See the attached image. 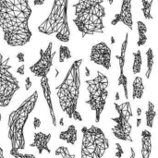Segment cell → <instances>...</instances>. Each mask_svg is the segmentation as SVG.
Listing matches in <instances>:
<instances>
[{
  "label": "cell",
  "instance_id": "8d00e7d4",
  "mask_svg": "<svg viewBox=\"0 0 158 158\" xmlns=\"http://www.w3.org/2000/svg\"><path fill=\"white\" fill-rule=\"evenodd\" d=\"M85 71H86V73H85V75L88 77V76H90V71H89V69H88V68L87 67H85Z\"/></svg>",
  "mask_w": 158,
  "mask_h": 158
},
{
  "label": "cell",
  "instance_id": "6da1fadb",
  "mask_svg": "<svg viewBox=\"0 0 158 158\" xmlns=\"http://www.w3.org/2000/svg\"><path fill=\"white\" fill-rule=\"evenodd\" d=\"M31 13L29 0H0V30L7 45L21 47L31 41Z\"/></svg>",
  "mask_w": 158,
  "mask_h": 158
},
{
  "label": "cell",
  "instance_id": "ba28073f",
  "mask_svg": "<svg viewBox=\"0 0 158 158\" xmlns=\"http://www.w3.org/2000/svg\"><path fill=\"white\" fill-rule=\"evenodd\" d=\"M9 57L4 58L0 52V107H6L19 90L18 79L10 71Z\"/></svg>",
  "mask_w": 158,
  "mask_h": 158
},
{
  "label": "cell",
  "instance_id": "7402d4cb",
  "mask_svg": "<svg viewBox=\"0 0 158 158\" xmlns=\"http://www.w3.org/2000/svg\"><path fill=\"white\" fill-rule=\"evenodd\" d=\"M154 0H142V11L143 13V17L145 18V19H153V16L151 14V9H152V6H153Z\"/></svg>",
  "mask_w": 158,
  "mask_h": 158
},
{
  "label": "cell",
  "instance_id": "f1b7e54d",
  "mask_svg": "<svg viewBox=\"0 0 158 158\" xmlns=\"http://www.w3.org/2000/svg\"><path fill=\"white\" fill-rule=\"evenodd\" d=\"M17 73L18 74H19V75H21V76H23L24 74H25V65L24 64H22V65H20L18 69H17Z\"/></svg>",
  "mask_w": 158,
  "mask_h": 158
},
{
  "label": "cell",
  "instance_id": "603a6c76",
  "mask_svg": "<svg viewBox=\"0 0 158 158\" xmlns=\"http://www.w3.org/2000/svg\"><path fill=\"white\" fill-rule=\"evenodd\" d=\"M146 57H147V70L145 73V76L147 79H150L151 77V73L153 70V66H154V51L151 47L148 48V50L146 51Z\"/></svg>",
  "mask_w": 158,
  "mask_h": 158
},
{
  "label": "cell",
  "instance_id": "4fadbf2b",
  "mask_svg": "<svg viewBox=\"0 0 158 158\" xmlns=\"http://www.w3.org/2000/svg\"><path fill=\"white\" fill-rule=\"evenodd\" d=\"M131 3L132 0H122L121 7L119 13L116 14L111 20V25L115 26L119 22H122L131 31L133 30V20L131 12Z\"/></svg>",
  "mask_w": 158,
  "mask_h": 158
},
{
  "label": "cell",
  "instance_id": "e0dca14e",
  "mask_svg": "<svg viewBox=\"0 0 158 158\" xmlns=\"http://www.w3.org/2000/svg\"><path fill=\"white\" fill-rule=\"evenodd\" d=\"M59 139L66 142L69 144L75 145L78 141V131L74 125H69L66 131H62L59 133Z\"/></svg>",
  "mask_w": 158,
  "mask_h": 158
},
{
  "label": "cell",
  "instance_id": "83f0119b",
  "mask_svg": "<svg viewBox=\"0 0 158 158\" xmlns=\"http://www.w3.org/2000/svg\"><path fill=\"white\" fill-rule=\"evenodd\" d=\"M31 86H32V82L31 81V78L30 77H27L25 79V90L26 91H29Z\"/></svg>",
  "mask_w": 158,
  "mask_h": 158
},
{
  "label": "cell",
  "instance_id": "9a60e30c",
  "mask_svg": "<svg viewBox=\"0 0 158 158\" xmlns=\"http://www.w3.org/2000/svg\"><path fill=\"white\" fill-rule=\"evenodd\" d=\"M40 84H41V87H42V90H43L44 97V99H45L46 105H47L48 109H49V113H50L51 119H52V124H53L54 127H56L57 123H56V114H55L54 107H53L52 97H51V88H50L48 77L41 78V80H40Z\"/></svg>",
  "mask_w": 158,
  "mask_h": 158
},
{
  "label": "cell",
  "instance_id": "484cf974",
  "mask_svg": "<svg viewBox=\"0 0 158 158\" xmlns=\"http://www.w3.org/2000/svg\"><path fill=\"white\" fill-rule=\"evenodd\" d=\"M9 154L14 158H36V156L32 154H23L18 150H11L10 149Z\"/></svg>",
  "mask_w": 158,
  "mask_h": 158
},
{
  "label": "cell",
  "instance_id": "44dd1931",
  "mask_svg": "<svg viewBox=\"0 0 158 158\" xmlns=\"http://www.w3.org/2000/svg\"><path fill=\"white\" fill-rule=\"evenodd\" d=\"M156 116V112L155 110V105L149 101L148 102V108L145 112V117H146V126L148 128H153L154 126V120Z\"/></svg>",
  "mask_w": 158,
  "mask_h": 158
},
{
  "label": "cell",
  "instance_id": "9c48e42d",
  "mask_svg": "<svg viewBox=\"0 0 158 158\" xmlns=\"http://www.w3.org/2000/svg\"><path fill=\"white\" fill-rule=\"evenodd\" d=\"M114 106L118 114V117L111 118V120L115 122V125L111 128L113 135L120 141L132 143V126L131 124V118L133 117V113L131 102L127 100L120 105L115 102Z\"/></svg>",
  "mask_w": 158,
  "mask_h": 158
},
{
  "label": "cell",
  "instance_id": "d590c367",
  "mask_svg": "<svg viewBox=\"0 0 158 158\" xmlns=\"http://www.w3.org/2000/svg\"><path fill=\"white\" fill-rule=\"evenodd\" d=\"M136 112H137V116H138V117H140V116L142 115V109H141L140 107H138V108L136 109Z\"/></svg>",
  "mask_w": 158,
  "mask_h": 158
},
{
  "label": "cell",
  "instance_id": "1f68e13d",
  "mask_svg": "<svg viewBox=\"0 0 158 158\" xmlns=\"http://www.w3.org/2000/svg\"><path fill=\"white\" fill-rule=\"evenodd\" d=\"M45 0H33L34 6H43L44 4Z\"/></svg>",
  "mask_w": 158,
  "mask_h": 158
},
{
  "label": "cell",
  "instance_id": "5bb4252c",
  "mask_svg": "<svg viewBox=\"0 0 158 158\" xmlns=\"http://www.w3.org/2000/svg\"><path fill=\"white\" fill-rule=\"evenodd\" d=\"M51 133H44L42 131L33 133V141L30 144L31 147H34L37 149L39 155H42L44 151L47 152V154H51V149L49 148V143L51 140Z\"/></svg>",
  "mask_w": 158,
  "mask_h": 158
},
{
  "label": "cell",
  "instance_id": "74e56055",
  "mask_svg": "<svg viewBox=\"0 0 158 158\" xmlns=\"http://www.w3.org/2000/svg\"><path fill=\"white\" fill-rule=\"evenodd\" d=\"M59 124H60L62 127L64 126V120H63V118H60V120H59Z\"/></svg>",
  "mask_w": 158,
  "mask_h": 158
},
{
  "label": "cell",
  "instance_id": "f546056e",
  "mask_svg": "<svg viewBox=\"0 0 158 158\" xmlns=\"http://www.w3.org/2000/svg\"><path fill=\"white\" fill-rule=\"evenodd\" d=\"M41 124H42V122H41V120H40V118H33V128L36 130V129H38L40 126H41Z\"/></svg>",
  "mask_w": 158,
  "mask_h": 158
},
{
  "label": "cell",
  "instance_id": "d4e9b609",
  "mask_svg": "<svg viewBox=\"0 0 158 158\" xmlns=\"http://www.w3.org/2000/svg\"><path fill=\"white\" fill-rule=\"evenodd\" d=\"M55 155L56 156H61L62 158H76L75 155H71L66 146H60L55 151Z\"/></svg>",
  "mask_w": 158,
  "mask_h": 158
},
{
  "label": "cell",
  "instance_id": "7a4b0ae2",
  "mask_svg": "<svg viewBox=\"0 0 158 158\" xmlns=\"http://www.w3.org/2000/svg\"><path fill=\"white\" fill-rule=\"evenodd\" d=\"M82 59L75 60L68 70L63 81L56 87V95L61 110L69 119L82 121V117L78 111V101L81 89V66Z\"/></svg>",
  "mask_w": 158,
  "mask_h": 158
},
{
  "label": "cell",
  "instance_id": "3957f363",
  "mask_svg": "<svg viewBox=\"0 0 158 158\" xmlns=\"http://www.w3.org/2000/svg\"><path fill=\"white\" fill-rule=\"evenodd\" d=\"M73 7L75 9L73 22L82 38L105 32L104 0H79Z\"/></svg>",
  "mask_w": 158,
  "mask_h": 158
},
{
  "label": "cell",
  "instance_id": "8fae6325",
  "mask_svg": "<svg viewBox=\"0 0 158 158\" xmlns=\"http://www.w3.org/2000/svg\"><path fill=\"white\" fill-rule=\"evenodd\" d=\"M111 48L105 42H100L92 46L90 60L106 70H109L111 69Z\"/></svg>",
  "mask_w": 158,
  "mask_h": 158
},
{
  "label": "cell",
  "instance_id": "e575fe53",
  "mask_svg": "<svg viewBox=\"0 0 158 158\" xmlns=\"http://www.w3.org/2000/svg\"><path fill=\"white\" fill-rule=\"evenodd\" d=\"M0 158H5L4 156V150H3V148L0 146Z\"/></svg>",
  "mask_w": 158,
  "mask_h": 158
},
{
  "label": "cell",
  "instance_id": "cb8c5ba5",
  "mask_svg": "<svg viewBox=\"0 0 158 158\" xmlns=\"http://www.w3.org/2000/svg\"><path fill=\"white\" fill-rule=\"evenodd\" d=\"M59 63H64L66 60L71 58V51L67 45H60L59 46Z\"/></svg>",
  "mask_w": 158,
  "mask_h": 158
},
{
  "label": "cell",
  "instance_id": "d6986e66",
  "mask_svg": "<svg viewBox=\"0 0 158 158\" xmlns=\"http://www.w3.org/2000/svg\"><path fill=\"white\" fill-rule=\"evenodd\" d=\"M137 29H138V33H139V39L137 41V45L139 47L143 46L146 42H147V27L146 24L141 20L137 21Z\"/></svg>",
  "mask_w": 158,
  "mask_h": 158
},
{
  "label": "cell",
  "instance_id": "f35d334b",
  "mask_svg": "<svg viewBox=\"0 0 158 158\" xmlns=\"http://www.w3.org/2000/svg\"><path fill=\"white\" fill-rule=\"evenodd\" d=\"M116 100H117V101L119 100V93H118V92H117V94H116Z\"/></svg>",
  "mask_w": 158,
  "mask_h": 158
},
{
  "label": "cell",
  "instance_id": "4316f807",
  "mask_svg": "<svg viewBox=\"0 0 158 158\" xmlns=\"http://www.w3.org/2000/svg\"><path fill=\"white\" fill-rule=\"evenodd\" d=\"M116 151L117 152H116L115 156L118 158L122 157V156L124 155V150H123V148H122L120 143H116Z\"/></svg>",
  "mask_w": 158,
  "mask_h": 158
},
{
  "label": "cell",
  "instance_id": "2e32d148",
  "mask_svg": "<svg viewBox=\"0 0 158 158\" xmlns=\"http://www.w3.org/2000/svg\"><path fill=\"white\" fill-rule=\"evenodd\" d=\"M152 153V133L148 130L142 131V149L141 154L143 158H150Z\"/></svg>",
  "mask_w": 158,
  "mask_h": 158
},
{
  "label": "cell",
  "instance_id": "30bf717a",
  "mask_svg": "<svg viewBox=\"0 0 158 158\" xmlns=\"http://www.w3.org/2000/svg\"><path fill=\"white\" fill-rule=\"evenodd\" d=\"M40 57L32 66L30 67V71L38 78L47 77L50 69L53 66V60L56 54V51L53 50V43H48L45 49L40 48Z\"/></svg>",
  "mask_w": 158,
  "mask_h": 158
},
{
  "label": "cell",
  "instance_id": "8992f818",
  "mask_svg": "<svg viewBox=\"0 0 158 158\" xmlns=\"http://www.w3.org/2000/svg\"><path fill=\"white\" fill-rule=\"evenodd\" d=\"M81 158H102L109 148V141L103 130L95 125L81 128Z\"/></svg>",
  "mask_w": 158,
  "mask_h": 158
},
{
  "label": "cell",
  "instance_id": "ffe728a7",
  "mask_svg": "<svg viewBox=\"0 0 158 158\" xmlns=\"http://www.w3.org/2000/svg\"><path fill=\"white\" fill-rule=\"evenodd\" d=\"M133 64H132V72L134 75H137L142 70V65H143V57H142V52L141 50H137L136 52H133Z\"/></svg>",
  "mask_w": 158,
  "mask_h": 158
},
{
  "label": "cell",
  "instance_id": "ac0fdd59",
  "mask_svg": "<svg viewBox=\"0 0 158 158\" xmlns=\"http://www.w3.org/2000/svg\"><path fill=\"white\" fill-rule=\"evenodd\" d=\"M144 94V84L142 77H135L132 82V99H142Z\"/></svg>",
  "mask_w": 158,
  "mask_h": 158
},
{
  "label": "cell",
  "instance_id": "836d02e7",
  "mask_svg": "<svg viewBox=\"0 0 158 158\" xmlns=\"http://www.w3.org/2000/svg\"><path fill=\"white\" fill-rule=\"evenodd\" d=\"M141 123H142V119L139 118L136 120V127H137V128H139V127H140V125H141Z\"/></svg>",
  "mask_w": 158,
  "mask_h": 158
},
{
  "label": "cell",
  "instance_id": "7c38bea8",
  "mask_svg": "<svg viewBox=\"0 0 158 158\" xmlns=\"http://www.w3.org/2000/svg\"><path fill=\"white\" fill-rule=\"evenodd\" d=\"M128 44H129V32H126L124 41L121 44L120 54L118 56H116V57L118 60V65H119V76H118V87H120V86L123 87L124 96H125V99H127V100H129L128 78L126 77V75L124 73V68H125V63H126V54H127Z\"/></svg>",
  "mask_w": 158,
  "mask_h": 158
},
{
  "label": "cell",
  "instance_id": "4dcf8cb0",
  "mask_svg": "<svg viewBox=\"0 0 158 158\" xmlns=\"http://www.w3.org/2000/svg\"><path fill=\"white\" fill-rule=\"evenodd\" d=\"M17 59H18L19 62L23 63V62L25 61V56H24V54H23V53H19V54L17 55Z\"/></svg>",
  "mask_w": 158,
  "mask_h": 158
},
{
  "label": "cell",
  "instance_id": "5b68a950",
  "mask_svg": "<svg viewBox=\"0 0 158 158\" xmlns=\"http://www.w3.org/2000/svg\"><path fill=\"white\" fill-rule=\"evenodd\" d=\"M69 0H54L48 17L38 26V31L45 34H55L56 38L63 43L70 40V29L68 20Z\"/></svg>",
  "mask_w": 158,
  "mask_h": 158
},
{
  "label": "cell",
  "instance_id": "277c9868",
  "mask_svg": "<svg viewBox=\"0 0 158 158\" xmlns=\"http://www.w3.org/2000/svg\"><path fill=\"white\" fill-rule=\"evenodd\" d=\"M38 101V91H34L21 105L8 115L7 138L10 142L11 150L25 149L24 128L31 113L34 110Z\"/></svg>",
  "mask_w": 158,
  "mask_h": 158
},
{
  "label": "cell",
  "instance_id": "d6a6232c",
  "mask_svg": "<svg viewBox=\"0 0 158 158\" xmlns=\"http://www.w3.org/2000/svg\"><path fill=\"white\" fill-rule=\"evenodd\" d=\"M131 155L130 158H136V154H135V151H134V149H133L132 147H131Z\"/></svg>",
  "mask_w": 158,
  "mask_h": 158
},
{
  "label": "cell",
  "instance_id": "ab89813d",
  "mask_svg": "<svg viewBox=\"0 0 158 158\" xmlns=\"http://www.w3.org/2000/svg\"><path fill=\"white\" fill-rule=\"evenodd\" d=\"M107 2H108V4H109V5L111 6V5H112V4L114 3V0H107Z\"/></svg>",
  "mask_w": 158,
  "mask_h": 158
},
{
  "label": "cell",
  "instance_id": "52a82bcc",
  "mask_svg": "<svg viewBox=\"0 0 158 158\" xmlns=\"http://www.w3.org/2000/svg\"><path fill=\"white\" fill-rule=\"evenodd\" d=\"M85 83L89 93V98L85 101V104L89 105L91 110L94 112L95 122L99 123L108 97V78L103 72L97 70L96 76L92 80L85 81Z\"/></svg>",
  "mask_w": 158,
  "mask_h": 158
}]
</instances>
